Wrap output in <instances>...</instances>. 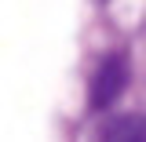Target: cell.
I'll return each mask as SVG.
<instances>
[{
	"mask_svg": "<svg viewBox=\"0 0 146 142\" xmlns=\"http://www.w3.org/2000/svg\"><path fill=\"white\" fill-rule=\"evenodd\" d=\"M124 84H128V58L124 55L102 58V66H99L95 77H91V106L106 109L110 102H117V95L124 91Z\"/></svg>",
	"mask_w": 146,
	"mask_h": 142,
	"instance_id": "cell-1",
	"label": "cell"
},
{
	"mask_svg": "<svg viewBox=\"0 0 146 142\" xmlns=\"http://www.w3.org/2000/svg\"><path fill=\"white\" fill-rule=\"evenodd\" d=\"M99 142H146V113H124L110 120Z\"/></svg>",
	"mask_w": 146,
	"mask_h": 142,
	"instance_id": "cell-2",
	"label": "cell"
}]
</instances>
